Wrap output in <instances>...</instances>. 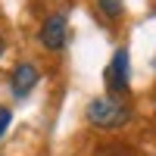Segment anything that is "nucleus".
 Masks as SVG:
<instances>
[{"instance_id":"obj_1","label":"nucleus","mask_w":156,"mask_h":156,"mask_svg":"<svg viewBox=\"0 0 156 156\" xmlns=\"http://www.w3.org/2000/svg\"><path fill=\"white\" fill-rule=\"evenodd\" d=\"M87 122L97 128H119L128 122V106L115 97H97L87 103Z\"/></svg>"},{"instance_id":"obj_2","label":"nucleus","mask_w":156,"mask_h":156,"mask_svg":"<svg viewBox=\"0 0 156 156\" xmlns=\"http://www.w3.org/2000/svg\"><path fill=\"white\" fill-rule=\"evenodd\" d=\"M106 97H119L128 90V50L119 47L112 53V62L106 66Z\"/></svg>"},{"instance_id":"obj_3","label":"nucleus","mask_w":156,"mask_h":156,"mask_svg":"<svg viewBox=\"0 0 156 156\" xmlns=\"http://www.w3.org/2000/svg\"><path fill=\"white\" fill-rule=\"evenodd\" d=\"M66 31H69V22L62 12H53V16H47L41 31H37V37H41V44L47 50H62V44H66Z\"/></svg>"},{"instance_id":"obj_4","label":"nucleus","mask_w":156,"mask_h":156,"mask_svg":"<svg viewBox=\"0 0 156 156\" xmlns=\"http://www.w3.org/2000/svg\"><path fill=\"white\" fill-rule=\"evenodd\" d=\"M37 81H41V72L31 62H19L12 69V75H9V90H12V97H28L37 87Z\"/></svg>"},{"instance_id":"obj_5","label":"nucleus","mask_w":156,"mask_h":156,"mask_svg":"<svg viewBox=\"0 0 156 156\" xmlns=\"http://www.w3.org/2000/svg\"><path fill=\"white\" fill-rule=\"evenodd\" d=\"M97 6H100V12L106 19H122V12H125L122 0H97Z\"/></svg>"},{"instance_id":"obj_6","label":"nucleus","mask_w":156,"mask_h":156,"mask_svg":"<svg viewBox=\"0 0 156 156\" xmlns=\"http://www.w3.org/2000/svg\"><path fill=\"white\" fill-rule=\"evenodd\" d=\"M9 122H12V112L3 106V109H0V137L6 134V125H9Z\"/></svg>"},{"instance_id":"obj_7","label":"nucleus","mask_w":156,"mask_h":156,"mask_svg":"<svg viewBox=\"0 0 156 156\" xmlns=\"http://www.w3.org/2000/svg\"><path fill=\"white\" fill-rule=\"evenodd\" d=\"M3 47H6V44H3V34H0V53H3Z\"/></svg>"}]
</instances>
